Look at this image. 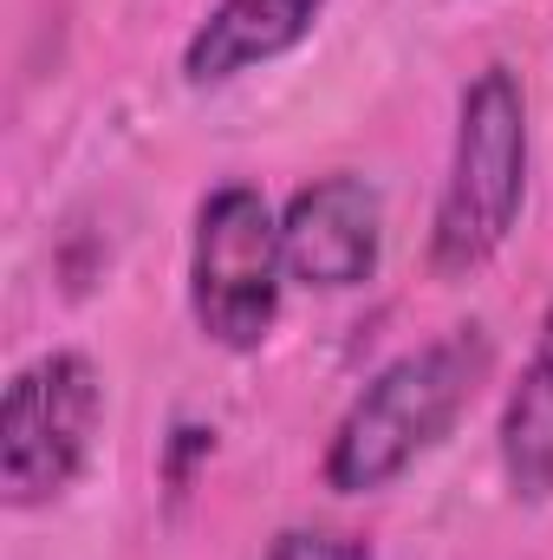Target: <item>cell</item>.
Instances as JSON below:
<instances>
[{
	"label": "cell",
	"mask_w": 553,
	"mask_h": 560,
	"mask_svg": "<svg viewBox=\"0 0 553 560\" xmlns=\"http://www.w3.org/2000/svg\"><path fill=\"white\" fill-rule=\"evenodd\" d=\"M489 365H495L489 332L482 326H449V332L423 339L411 352H398L385 372H372V385L332 423V443H326V463H319L326 489L332 495L391 489L416 456H430L456 430V418L489 385Z\"/></svg>",
	"instance_id": "obj_1"
},
{
	"label": "cell",
	"mask_w": 553,
	"mask_h": 560,
	"mask_svg": "<svg viewBox=\"0 0 553 560\" xmlns=\"http://www.w3.org/2000/svg\"><path fill=\"white\" fill-rule=\"evenodd\" d=\"M528 202V92L508 66H489L462 85L449 176L430 215V268L469 280L502 255Z\"/></svg>",
	"instance_id": "obj_2"
},
{
	"label": "cell",
	"mask_w": 553,
	"mask_h": 560,
	"mask_svg": "<svg viewBox=\"0 0 553 560\" xmlns=\"http://www.w3.org/2000/svg\"><path fill=\"white\" fill-rule=\"evenodd\" d=\"M286 293L280 215L255 183H222L196 209L189 235V319L222 352H261Z\"/></svg>",
	"instance_id": "obj_3"
},
{
	"label": "cell",
	"mask_w": 553,
	"mask_h": 560,
	"mask_svg": "<svg viewBox=\"0 0 553 560\" xmlns=\"http://www.w3.org/2000/svg\"><path fill=\"white\" fill-rule=\"evenodd\" d=\"M105 423V378L85 352H39L13 372L0 398V502L13 515L59 502L98 443Z\"/></svg>",
	"instance_id": "obj_4"
},
{
	"label": "cell",
	"mask_w": 553,
	"mask_h": 560,
	"mask_svg": "<svg viewBox=\"0 0 553 560\" xmlns=\"http://www.w3.org/2000/svg\"><path fill=\"white\" fill-rule=\"evenodd\" d=\"M280 248L286 280L306 293H352L378 275L385 255V202L365 176H319L286 196L280 209Z\"/></svg>",
	"instance_id": "obj_5"
},
{
	"label": "cell",
	"mask_w": 553,
	"mask_h": 560,
	"mask_svg": "<svg viewBox=\"0 0 553 560\" xmlns=\"http://www.w3.org/2000/svg\"><path fill=\"white\" fill-rule=\"evenodd\" d=\"M319 13H326V0H215L209 20L183 46V79L228 85L255 66H274L319 26Z\"/></svg>",
	"instance_id": "obj_6"
},
{
	"label": "cell",
	"mask_w": 553,
	"mask_h": 560,
	"mask_svg": "<svg viewBox=\"0 0 553 560\" xmlns=\"http://www.w3.org/2000/svg\"><path fill=\"white\" fill-rule=\"evenodd\" d=\"M502 476L515 502H553V300L541 313L534 352L502 405Z\"/></svg>",
	"instance_id": "obj_7"
},
{
	"label": "cell",
	"mask_w": 553,
	"mask_h": 560,
	"mask_svg": "<svg viewBox=\"0 0 553 560\" xmlns=\"http://www.w3.org/2000/svg\"><path fill=\"white\" fill-rule=\"evenodd\" d=\"M261 560H378L372 555V541L365 535H352V528H286L274 535V548Z\"/></svg>",
	"instance_id": "obj_8"
}]
</instances>
